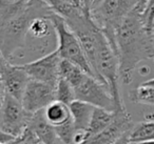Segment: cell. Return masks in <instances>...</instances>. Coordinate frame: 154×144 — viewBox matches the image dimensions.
Returning <instances> with one entry per match:
<instances>
[{"label": "cell", "mask_w": 154, "mask_h": 144, "mask_svg": "<svg viewBox=\"0 0 154 144\" xmlns=\"http://www.w3.org/2000/svg\"><path fill=\"white\" fill-rule=\"evenodd\" d=\"M115 54L119 61L120 79L125 84L132 82L133 72L141 61H154L153 30L146 28L137 10L131 12L116 28Z\"/></svg>", "instance_id": "1"}, {"label": "cell", "mask_w": 154, "mask_h": 144, "mask_svg": "<svg viewBox=\"0 0 154 144\" xmlns=\"http://www.w3.org/2000/svg\"><path fill=\"white\" fill-rule=\"evenodd\" d=\"M52 12L45 0H30L17 15L0 22L1 56L10 61L15 52L26 45L32 22L37 18L48 17Z\"/></svg>", "instance_id": "2"}, {"label": "cell", "mask_w": 154, "mask_h": 144, "mask_svg": "<svg viewBox=\"0 0 154 144\" xmlns=\"http://www.w3.org/2000/svg\"><path fill=\"white\" fill-rule=\"evenodd\" d=\"M139 0H98L91 10V19L101 30L115 52V30L137 8Z\"/></svg>", "instance_id": "3"}, {"label": "cell", "mask_w": 154, "mask_h": 144, "mask_svg": "<svg viewBox=\"0 0 154 144\" xmlns=\"http://www.w3.org/2000/svg\"><path fill=\"white\" fill-rule=\"evenodd\" d=\"M48 18L51 20L52 24H53L58 44L56 50L61 59L68 60V61L76 64L87 74L95 77L94 72L87 59V56L79 40L76 37V35L72 32V30L68 26L63 18L60 17L54 12H52L48 16Z\"/></svg>", "instance_id": "4"}, {"label": "cell", "mask_w": 154, "mask_h": 144, "mask_svg": "<svg viewBox=\"0 0 154 144\" xmlns=\"http://www.w3.org/2000/svg\"><path fill=\"white\" fill-rule=\"evenodd\" d=\"M1 122L0 131L14 137L20 136L31 122L33 115L24 110L21 101L1 92Z\"/></svg>", "instance_id": "5"}, {"label": "cell", "mask_w": 154, "mask_h": 144, "mask_svg": "<svg viewBox=\"0 0 154 144\" xmlns=\"http://www.w3.org/2000/svg\"><path fill=\"white\" fill-rule=\"evenodd\" d=\"M73 88L75 91L76 100L84 101L95 107L105 108L112 112L116 110L115 102L107 86L95 77L85 74Z\"/></svg>", "instance_id": "6"}, {"label": "cell", "mask_w": 154, "mask_h": 144, "mask_svg": "<svg viewBox=\"0 0 154 144\" xmlns=\"http://www.w3.org/2000/svg\"><path fill=\"white\" fill-rule=\"evenodd\" d=\"M61 60L57 50H55L39 59L24 63L21 66L31 79L45 83L56 88L60 80Z\"/></svg>", "instance_id": "7"}, {"label": "cell", "mask_w": 154, "mask_h": 144, "mask_svg": "<svg viewBox=\"0 0 154 144\" xmlns=\"http://www.w3.org/2000/svg\"><path fill=\"white\" fill-rule=\"evenodd\" d=\"M1 92L21 101L31 78L21 65L12 64L3 56L0 58Z\"/></svg>", "instance_id": "8"}, {"label": "cell", "mask_w": 154, "mask_h": 144, "mask_svg": "<svg viewBox=\"0 0 154 144\" xmlns=\"http://www.w3.org/2000/svg\"><path fill=\"white\" fill-rule=\"evenodd\" d=\"M56 101V88L45 83L31 79L22 97L21 103L31 115L43 110Z\"/></svg>", "instance_id": "9"}, {"label": "cell", "mask_w": 154, "mask_h": 144, "mask_svg": "<svg viewBox=\"0 0 154 144\" xmlns=\"http://www.w3.org/2000/svg\"><path fill=\"white\" fill-rule=\"evenodd\" d=\"M115 118L112 123L98 135L91 137L82 144H114L128 135L134 126L131 116L125 110H115Z\"/></svg>", "instance_id": "10"}, {"label": "cell", "mask_w": 154, "mask_h": 144, "mask_svg": "<svg viewBox=\"0 0 154 144\" xmlns=\"http://www.w3.org/2000/svg\"><path fill=\"white\" fill-rule=\"evenodd\" d=\"M29 128L43 144H56L57 141H59L55 127L45 118V110L33 115Z\"/></svg>", "instance_id": "11"}, {"label": "cell", "mask_w": 154, "mask_h": 144, "mask_svg": "<svg viewBox=\"0 0 154 144\" xmlns=\"http://www.w3.org/2000/svg\"><path fill=\"white\" fill-rule=\"evenodd\" d=\"M72 120L77 131H87L94 112L95 106L86 103L84 101L76 100L70 106Z\"/></svg>", "instance_id": "12"}, {"label": "cell", "mask_w": 154, "mask_h": 144, "mask_svg": "<svg viewBox=\"0 0 154 144\" xmlns=\"http://www.w3.org/2000/svg\"><path fill=\"white\" fill-rule=\"evenodd\" d=\"M115 114L116 112H112V110H108L100 107H95L90 125H89L88 129L86 131V141L89 138L98 135L103 129L107 128L112 123V121L114 120Z\"/></svg>", "instance_id": "13"}, {"label": "cell", "mask_w": 154, "mask_h": 144, "mask_svg": "<svg viewBox=\"0 0 154 144\" xmlns=\"http://www.w3.org/2000/svg\"><path fill=\"white\" fill-rule=\"evenodd\" d=\"M45 115L47 120L54 127L63 125L72 120L70 107L59 101H54L50 104L45 110Z\"/></svg>", "instance_id": "14"}, {"label": "cell", "mask_w": 154, "mask_h": 144, "mask_svg": "<svg viewBox=\"0 0 154 144\" xmlns=\"http://www.w3.org/2000/svg\"><path fill=\"white\" fill-rule=\"evenodd\" d=\"M128 140L131 143L154 141V120L143 121L134 124L128 134Z\"/></svg>", "instance_id": "15"}, {"label": "cell", "mask_w": 154, "mask_h": 144, "mask_svg": "<svg viewBox=\"0 0 154 144\" xmlns=\"http://www.w3.org/2000/svg\"><path fill=\"white\" fill-rule=\"evenodd\" d=\"M131 102L145 105H154V87L139 85L129 94Z\"/></svg>", "instance_id": "16"}, {"label": "cell", "mask_w": 154, "mask_h": 144, "mask_svg": "<svg viewBox=\"0 0 154 144\" xmlns=\"http://www.w3.org/2000/svg\"><path fill=\"white\" fill-rule=\"evenodd\" d=\"M56 101L64 103L68 106H70L73 102L76 101V95H75L73 86L62 78H60L56 86Z\"/></svg>", "instance_id": "17"}, {"label": "cell", "mask_w": 154, "mask_h": 144, "mask_svg": "<svg viewBox=\"0 0 154 144\" xmlns=\"http://www.w3.org/2000/svg\"><path fill=\"white\" fill-rule=\"evenodd\" d=\"M52 28H54L51 20L48 17H40L32 22L29 30V35H31L33 38H43L51 33Z\"/></svg>", "instance_id": "18"}, {"label": "cell", "mask_w": 154, "mask_h": 144, "mask_svg": "<svg viewBox=\"0 0 154 144\" xmlns=\"http://www.w3.org/2000/svg\"><path fill=\"white\" fill-rule=\"evenodd\" d=\"M58 140L61 144H75V137H76V127L73 120L60 126L55 127Z\"/></svg>", "instance_id": "19"}, {"label": "cell", "mask_w": 154, "mask_h": 144, "mask_svg": "<svg viewBox=\"0 0 154 144\" xmlns=\"http://www.w3.org/2000/svg\"><path fill=\"white\" fill-rule=\"evenodd\" d=\"M143 23H145L146 28L149 30H153L154 28V0H147L145 10H143Z\"/></svg>", "instance_id": "20"}, {"label": "cell", "mask_w": 154, "mask_h": 144, "mask_svg": "<svg viewBox=\"0 0 154 144\" xmlns=\"http://www.w3.org/2000/svg\"><path fill=\"white\" fill-rule=\"evenodd\" d=\"M98 0H82V10L88 16H90L91 10ZM91 17V16H90Z\"/></svg>", "instance_id": "21"}, {"label": "cell", "mask_w": 154, "mask_h": 144, "mask_svg": "<svg viewBox=\"0 0 154 144\" xmlns=\"http://www.w3.org/2000/svg\"><path fill=\"white\" fill-rule=\"evenodd\" d=\"M60 1H63V2H66L69 4H72L76 8H79V9L82 10V0H60ZM84 11V10H82Z\"/></svg>", "instance_id": "22"}, {"label": "cell", "mask_w": 154, "mask_h": 144, "mask_svg": "<svg viewBox=\"0 0 154 144\" xmlns=\"http://www.w3.org/2000/svg\"><path fill=\"white\" fill-rule=\"evenodd\" d=\"M22 1H28V0H0V4H14Z\"/></svg>", "instance_id": "23"}, {"label": "cell", "mask_w": 154, "mask_h": 144, "mask_svg": "<svg viewBox=\"0 0 154 144\" xmlns=\"http://www.w3.org/2000/svg\"><path fill=\"white\" fill-rule=\"evenodd\" d=\"M114 144H131V142L128 140V135H126L125 137H122V139H119L117 142H115Z\"/></svg>", "instance_id": "24"}, {"label": "cell", "mask_w": 154, "mask_h": 144, "mask_svg": "<svg viewBox=\"0 0 154 144\" xmlns=\"http://www.w3.org/2000/svg\"><path fill=\"white\" fill-rule=\"evenodd\" d=\"M141 85H145V86H149V87H154V78L145 81L143 83H141Z\"/></svg>", "instance_id": "25"}, {"label": "cell", "mask_w": 154, "mask_h": 144, "mask_svg": "<svg viewBox=\"0 0 154 144\" xmlns=\"http://www.w3.org/2000/svg\"><path fill=\"white\" fill-rule=\"evenodd\" d=\"M131 144H154V141H145V142H138V143H131Z\"/></svg>", "instance_id": "26"}, {"label": "cell", "mask_w": 154, "mask_h": 144, "mask_svg": "<svg viewBox=\"0 0 154 144\" xmlns=\"http://www.w3.org/2000/svg\"><path fill=\"white\" fill-rule=\"evenodd\" d=\"M153 36H154V28H153Z\"/></svg>", "instance_id": "27"}]
</instances>
